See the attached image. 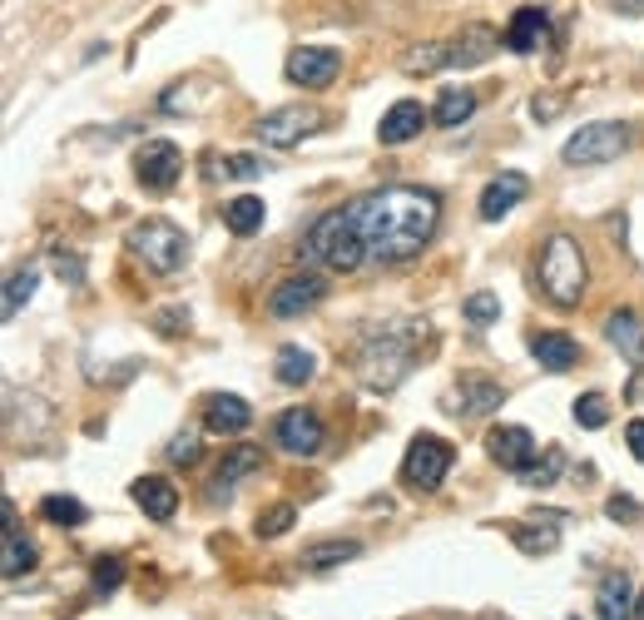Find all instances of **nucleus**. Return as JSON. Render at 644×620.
<instances>
[{"label":"nucleus","mask_w":644,"mask_h":620,"mask_svg":"<svg viewBox=\"0 0 644 620\" xmlns=\"http://www.w3.org/2000/svg\"><path fill=\"white\" fill-rule=\"evenodd\" d=\"M451 461H456L451 442H441L436 432H422V437H412V447L402 457V481L412 491H436L451 471Z\"/></svg>","instance_id":"7"},{"label":"nucleus","mask_w":644,"mask_h":620,"mask_svg":"<svg viewBox=\"0 0 644 620\" xmlns=\"http://www.w3.org/2000/svg\"><path fill=\"white\" fill-rule=\"evenodd\" d=\"M485 452H491V461H501L505 471H525L535 461V437L525 427H515V422H505V427L485 432Z\"/></svg>","instance_id":"13"},{"label":"nucleus","mask_w":644,"mask_h":620,"mask_svg":"<svg viewBox=\"0 0 644 620\" xmlns=\"http://www.w3.org/2000/svg\"><path fill=\"white\" fill-rule=\"evenodd\" d=\"M293 521H297V511L287 507V501H277V507H268L263 516H258V536L273 541V536H283V531H293Z\"/></svg>","instance_id":"38"},{"label":"nucleus","mask_w":644,"mask_h":620,"mask_svg":"<svg viewBox=\"0 0 644 620\" xmlns=\"http://www.w3.org/2000/svg\"><path fill=\"white\" fill-rule=\"evenodd\" d=\"M263 199L258 194H238V199H228L223 204V224H228V233H238V239H248V233H258L263 229Z\"/></svg>","instance_id":"27"},{"label":"nucleus","mask_w":644,"mask_h":620,"mask_svg":"<svg viewBox=\"0 0 644 620\" xmlns=\"http://www.w3.org/2000/svg\"><path fill=\"white\" fill-rule=\"evenodd\" d=\"M352 556H362L357 541H317V546L303 551V566L307 570H332V566H342V561H352Z\"/></svg>","instance_id":"30"},{"label":"nucleus","mask_w":644,"mask_h":620,"mask_svg":"<svg viewBox=\"0 0 644 620\" xmlns=\"http://www.w3.org/2000/svg\"><path fill=\"white\" fill-rule=\"evenodd\" d=\"M535 279H541V293L555 303V308H575L585 298V253L570 233H550L541 249V263H535Z\"/></svg>","instance_id":"2"},{"label":"nucleus","mask_w":644,"mask_h":620,"mask_svg":"<svg viewBox=\"0 0 644 620\" xmlns=\"http://www.w3.org/2000/svg\"><path fill=\"white\" fill-rule=\"evenodd\" d=\"M134 174L144 189L154 194H168L178 184V174H184V154H178L174 140H149L144 150L134 154Z\"/></svg>","instance_id":"9"},{"label":"nucleus","mask_w":644,"mask_h":620,"mask_svg":"<svg viewBox=\"0 0 644 620\" xmlns=\"http://www.w3.org/2000/svg\"><path fill=\"white\" fill-rule=\"evenodd\" d=\"M204 422H208V432L238 437V432H248V422H253V407H248L243 398H233V392H218V398H208Z\"/></svg>","instance_id":"19"},{"label":"nucleus","mask_w":644,"mask_h":620,"mask_svg":"<svg viewBox=\"0 0 644 620\" xmlns=\"http://www.w3.org/2000/svg\"><path fill=\"white\" fill-rule=\"evenodd\" d=\"M303 253L313 263H323V269H332V273H352L357 263L367 259V243H362V233H357L352 214L332 209V214H323V219L307 229Z\"/></svg>","instance_id":"3"},{"label":"nucleus","mask_w":644,"mask_h":620,"mask_svg":"<svg viewBox=\"0 0 644 620\" xmlns=\"http://www.w3.org/2000/svg\"><path fill=\"white\" fill-rule=\"evenodd\" d=\"M412 368V338H396L392 328H376L357 348V378L372 392H392Z\"/></svg>","instance_id":"4"},{"label":"nucleus","mask_w":644,"mask_h":620,"mask_svg":"<svg viewBox=\"0 0 644 620\" xmlns=\"http://www.w3.org/2000/svg\"><path fill=\"white\" fill-rule=\"evenodd\" d=\"M228 174H233V180H258V174H263V160H258V154H233V160H228Z\"/></svg>","instance_id":"39"},{"label":"nucleus","mask_w":644,"mask_h":620,"mask_svg":"<svg viewBox=\"0 0 644 620\" xmlns=\"http://www.w3.org/2000/svg\"><path fill=\"white\" fill-rule=\"evenodd\" d=\"M129 497L144 507L149 521H168L178 511V491H174V481H164V477H139L134 487H129Z\"/></svg>","instance_id":"20"},{"label":"nucleus","mask_w":644,"mask_h":620,"mask_svg":"<svg viewBox=\"0 0 644 620\" xmlns=\"http://www.w3.org/2000/svg\"><path fill=\"white\" fill-rule=\"evenodd\" d=\"M604 338L614 342V348L624 352V358H640V318H634L630 308H620V313H610V318H604Z\"/></svg>","instance_id":"29"},{"label":"nucleus","mask_w":644,"mask_h":620,"mask_svg":"<svg viewBox=\"0 0 644 620\" xmlns=\"http://www.w3.org/2000/svg\"><path fill=\"white\" fill-rule=\"evenodd\" d=\"M471 115H476V95L461 90V85H446L432 105V124H441V130H456V124H466Z\"/></svg>","instance_id":"25"},{"label":"nucleus","mask_w":644,"mask_h":620,"mask_svg":"<svg viewBox=\"0 0 644 620\" xmlns=\"http://www.w3.org/2000/svg\"><path fill=\"white\" fill-rule=\"evenodd\" d=\"M40 516L50 521V526H85V501H75V497H45L40 501Z\"/></svg>","instance_id":"31"},{"label":"nucleus","mask_w":644,"mask_h":620,"mask_svg":"<svg viewBox=\"0 0 644 620\" xmlns=\"http://www.w3.org/2000/svg\"><path fill=\"white\" fill-rule=\"evenodd\" d=\"M461 313H466V323H476V328H491V323L501 318V298H495V293H471Z\"/></svg>","instance_id":"36"},{"label":"nucleus","mask_w":644,"mask_h":620,"mask_svg":"<svg viewBox=\"0 0 644 620\" xmlns=\"http://www.w3.org/2000/svg\"><path fill=\"white\" fill-rule=\"evenodd\" d=\"M531 352L545 372H570L575 362H580V342H575L570 333H535Z\"/></svg>","instance_id":"18"},{"label":"nucleus","mask_w":644,"mask_h":620,"mask_svg":"<svg viewBox=\"0 0 644 620\" xmlns=\"http://www.w3.org/2000/svg\"><path fill=\"white\" fill-rule=\"evenodd\" d=\"M604 511H610V516H634L640 507H634L630 497H610V507H604Z\"/></svg>","instance_id":"44"},{"label":"nucleus","mask_w":644,"mask_h":620,"mask_svg":"<svg viewBox=\"0 0 644 620\" xmlns=\"http://www.w3.org/2000/svg\"><path fill=\"white\" fill-rule=\"evenodd\" d=\"M307 130H317V115L303 110V105H287V110H273L268 120H258V140L268 150H293Z\"/></svg>","instance_id":"11"},{"label":"nucleus","mask_w":644,"mask_h":620,"mask_svg":"<svg viewBox=\"0 0 644 620\" xmlns=\"http://www.w3.org/2000/svg\"><path fill=\"white\" fill-rule=\"evenodd\" d=\"M129 249H134L154 273H174V269H184V259H188V233L168 219H144L129 229Z\"/></svg>","instance_id":"5"},{"label":"nucleus","mask_w":644,"mask_h":620,"mask_svg":"<svg viewBox=\"0 0 644 620\" xmlns=\"http://www.w3.org/2000/svg\"><path fill=\"white\" fill-rule=\"evenodd\" d=\"M432 120V115L422 110V100H396L392 110L382 115V124H376V140L382 144H406L422 134V124Z\"/></svg>","instance_id":"16"},{"label":"nucleus","mask_w":644,"mask_h":620,"mask_svg":"<svg viewBox=\"0 0 644 620\" xmlns=\"http://www.w3.org/2000/svg\"><path fill=\"white\" fill-rule=\"evenodd\" d=\"M441 65H451V45H422V51L402 55L406 75H432V70H441Z\"/></svg>","instance_id":"33"},{"label":"nucleus","mask_w":644,"mask_h":620,"mask_svg":"<svg viewBox=\"0 0 644 620\" xmlns=\"http://www.w3.org/2000/svg\"><path fill=\"white\" fill-rule=\"evenodd\" d=\"M545 35H550V21H545L541 6H525V11L511 15V25H505V51L515 55H531L545 45Z\"/></svg>","instance_id":"17"},{"label":"nucleus","mask_w":644,"mask_h":620,"mask_svg":"<svg viewBox=\"0 0 644 620\" xmlns=\"http://www.w3.org/2000/svg\"><path fill=\"white\" fill-rule=\"evenodd\" d=\"M614 11H624V15H634V11H644V0H614Z\"/></svg>","instance_id":"45"},{"label":"nucleus","mask_w":644,"mask_h":620,"mask_svg":"<svg viewBox=\"0 0 644 620\" xmlns=\"http://www.w3.org/2000/svg\"><path fill=\"white\" fill-rule=\"evenodd\" d=\"M89 586H95V596H114V590L124 586V561H119V556H99L95 570H89Z\"/></svg>","instance_id":"34"},{"label":"nucleus","mask_w":644,"mask_h":620,"mask_svg":"<svg viewBox=\"0 0 644 620\" xmlns=\"http://www.w3.org/2000/svg\"><path fill=\"white\" fill-rule=\"evenodd\" d=\"M347 214H352L372 259L402 263V259H416L432 243L436 224H441V199L432 189H416V184H392V189H376L367 199H357Z\"/></svg>","instance_id":"1"},{"label":"nucleus","mask_w":644,"mask_h":620,"mask_svg":"<svg viewBox=\"0 0 644 620\" xmlns=\"http://www.w3.org/2000/svg\"><path fill=\"white\" fill-rule=\"evenodd\" d=\"M168 461H178V467H194V461H198V442L194 437H174V442H168Z\"/></svg>","instance_id":"40"},{"label":"nucleus","mask_w":644,"mask_h":620,"mask_svg":"<svg viewBox=\"0 0 644 620\" xmlns=\"http://www.w3.org/2000/svg\"><path fill=\"white\" fill-rule=\"evenodd\" d=\"M525 189H531V180H525V174H515V170L495 174V180L485 184V194H481V219H485V224L505 219V214H511L515 204L525 199Z\"/></svg>","instance_id":"15"},{"label":"nucleus","mask_w":644,"mask_h":620,"mask_svg":"<svg viewBox=\"0 0 644 620\" xmlns=\"http://www.w3.org/2000/svg\"><path fill=\"white\" fill-rule=\"evenodd\" d=\"M273 372H277V382H287V388H303V382H313L317 358L307 348H297V342H287V348H277Z\"/></svg>","instance_id":"28"},{"label":"nucleus","mask_w":644,"mask_h":620,"mask_svg":"<svg viewBox=\"0 0 644 620\" xmlns=\"http://www.w3.org/2000/svg\"><path fill=\"white\" fill-rule=\"evenodd\" d=\"M0 570H6L10 580H15L20 570H35V541H25V531H20V521H15V507H6V561H0Z\"/></svg>","instance_id":"23"},{"label":"nucleus","mask_w":644,"mask_h":620,"mask_svg":"<svg viewBox=\"0 0 644 620\" xmlns=\"http://www.w3.org/2000/svg\"><path fill=\"white\" fill-rule=\"evenodd\" d=\"M327 293V283L317 279V273H303V279H287L273 289V298H268V308H273V318H297V313L317 308Z\"/></svg>","instance_id":"14"},{"label":"nucleus","mask_w":644,"mask_h":620,"mask_svg":"<svg viewBox=\"0 0 644 620\" xmlns=\"http://www.w3.org/2000/svg\"><path fill=\"white\" fill-rule=\"evenodd\" d=\"M35 283H40L35 269H20V273H10V279H6V323L20 318V308L35 298Z\"/></svg>","instance_id":"32"},{"label":"nucleus","mask_w":644,"mask_h":620,"mask_svg":"<svg viewBox=\"0 0 644 620\" xmlns=\"http://www.w3.org/2000/svg\"><path fill=\"white\" fill-rule=\"evenodd\" d=\"M253 471H263V447H253V442H238V447L223 457L218 477H214V481H218L214 497H228V491H233L243 477H253Z\"/></svg>","instance_id":"22"},{"label":"nucleus","mask_w":644,"mask_h":620,"mask_svg":"<svg viewBox=\"0 0 644 620\" xmlns=\"http://www.w3.org/2000/svg\"><path fill=\"white\" fill-rule=\"evenodd\" d=\"M565 471V452L560 447H550L545 452V461H531V467L521 471V481L525 487H555V477Z\"/></svg>","instance_id":"35"},{"label":"nucleus","mask_w":644,"mask_h":620,"mask_svg":"<svg viewBox=\"0 0 644 620\" xmlns=\"http://www.w3.org/2000/svg\"><path fill=\"white\" fill-rule=\"evenodd\" d=\"M594 616L600 620H634V586L624 570L600 580V596H594Z\"/></svg>","instance_id":"21"},{"label":"nucleus","mask_w":644,"mask_h":620,"mask_svg":"<svg viewBox=\"0 0 644 620\" xmlns=\"http://www.w3.org/2000/svg\"><path fill=\"white\" fill-rule=\"evenodd\" d=\"M531 115H535V120H550V115H560V100H555V95H545V100L535 95V100H531Z\"/></svg>","instance_id":"42"},{"label":"nucleus","mask_w":644,"mask_h":620,"mask_svg":"<svg viewBox=\"0 0 644 620\" xmlns=\"http://www.w3.org/2000/svg\"><path fill=\"white\" fill-rule=\"evenodd\" d=\"M634 620H644V590L634 596Z\"/></svg>","instance_id":"46"},{"label":"nucleus","mask_w":644,"mask_h":620,"mask_svg":"<svg viewBox=\"0 0 644 620\" xmlns=\"http://www.w3.org/2000/svg\"><path fill=\"white\" fill-rule=\"evenodd\" d=\"M630 124H614V120H600V124H585L580 134H570L560 150L565 164H575V170H590V164H610L620 160L624 150H630Z\"/></svg>","instance_id":"6"},{"label":"nucleus","mask_w":644,"mask_h":620,"mask_svg":"<svg viewBox=\"0 0 644 620\" xmlns=\"http://www.w3.org/2000/svg\"><path fill=\"white\" fill-rule=\"evenodd\" d=\"M337 70H342V55H337L332 45H297V51L287 55V80L303 85V90H323V85H332Z\"/></svg>","instance_id":"10"},{"label":"nucleus","mask_w":644,"mask_h":620,"mask_svg":"<svg viewBox=\"0 0 644 620\" xmlns=\"http://www.w3.org/2000/svg\"><path fill=\"white\" fill-rule=\"evenodd\" d=\"M505 402L501 382L491 378H476V372H466L461 382L451 388V398H446V407L456 412V417H485V412H495Z\"/></svg>","instance_id":"12"},{"label":"nucleus","mask_w":644,"mask_h":620,"mask_svg":"<svg viewBox=\"0 0 644 620\" xmlns=\"http://www.w3.org/2000/svg\"><path fill=\"white\" fill-rule=\"evenodd\" d=\"M495 41H501V35L491 31V25H466L461 31V41L451 45V65H481V61H491V51H495Z\"/></svg>","instance_id":"26"},{"label":"nucleus","mask_w":644,"mask_h":620,"mask_svg":"<svg viewBox=\"0 0 644 620\" xmlns=\"http://www.w3.org/2000/svg\"><path fill=\"white\" fill-rule=\"evenodd\" d=\"M273 442L287 452V457H317V452H323V442H327L323 417H317V412H307V407H287L283 417L273 422Z\"/></svg>","instance_id":"8"},{"label":"nucleus","mask_w":644,"mask_h":620,"mask_svg":"<svg viewBox=\"0 0 644 620\" xmlns=\"http://www.w3.org/2000/svg\"><path fill=\"white\" fill-rule=\"evenodd\" d=\"M624 442H630V457L644 461V417H634L630 427H624Z\"/></svg>","instance_id":"41"},{"label":"nucleus","mask_w":644,"mask_h":620,"mask_svg":"<svg viewBox=\"0 0 644 620\" xmlns=\"http://www.w3.org/2000/svg\"><path fill=\"white\" fill-rule=\"evenodd\" d=\"M515 546L525 551V556H545V551L560 546V516H531L515 526Z\"/></svg>","instance_id":"24"},{"label":"nucleus","mask_w":644,"mask_h":620,"mask_svg":"<svg viewBox=\"0 0 644 620\" xmlns=\"http://www.w3.org/2000/svg\"><path fill=\"white\" fill-rule=\"evenodd\" d=\"M575 422H580V427H604V422H610V402L600 398V392H585V398H575Z\"/></svg>","instance_id":"37"},{"label":"nucleus","mask_w":644,"mask_h":620,"mask_svg":"<svg viewBox=\"0 0 644 620\" xmlns=\"http://www.w3.org/2000/svg\"><path fill=\"white\" fill-rule=\"evenodd\" d=\"M55 273H59V279H69V283H79V273H85V269H79V259H65V253H55Z\"/></svg>","instance_id":"43"}]
</instances>
